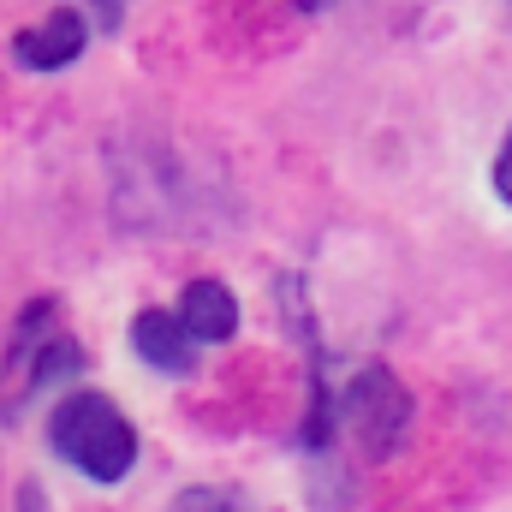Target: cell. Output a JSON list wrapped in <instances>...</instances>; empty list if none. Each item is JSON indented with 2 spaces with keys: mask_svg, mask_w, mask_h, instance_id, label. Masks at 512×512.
Masks as SVG:
<instances>
[{
  "mask_svg": "<svg viewBox=\"0 0 512 512\" xmlns=\"http://www.w3.org/2000/svg\"><path fill=\"white\" fill-rule=\"evenodd\" d=\"M84 48H90L84 12H48L36 30H18V36H12V60L30 66V72H60V66H72Z\"/></svg>",
  "mask_w": 512,
  "mask_h": 512,
  "instance_id": "3",
  "label": "cell"
},
{
  "mask_svg": "<svg viewBox=\"0 0 512 512\" xmlns=\"http://www.w3.org/2000/svg\"><path fill=\"white\" fill-rule=\"evenodd\" d=\"M495 191H501V203L512 209V131H507V143H501V155H495Z\"/></svg>",
  "mask_w": 512,
  "mask_h": 512,
  "instance_id": "7",
  "label": "cell"
},
{
  "mask_svg": "<svg viewBox=\"0 0 512 512\" xmlns=\"http://www.w3.org/2000/svg\"><path fill=\"white\" fill-rule=\"evenodd\" d=\"M191 346H197V340H191V328H185L173 310H143V316L131 322V352H137L143 364L167 370V376H185V370L197 364Z\"/></svg>",
  "mask_w": 512,
  "mask_h": 512,
  "instance_id": "4",
  "label": "cell"
},
{
  "mask_svg": "<svg viewBox=\"0 0 512 512\" xmlns=\"http://www.w3.org/2000/svg\"><path fill=\"white\" fill-rule=\"evenodd\" d=\"M48 441L90 483H120L137 465V429L108 393H66L48 417Z\"/></svg>",
  "mask_w": 512,
  "mask_h": 512,
  "instance_id": "1",
  "label": "cell"
},
{
  "mask_svg": "<svg viewBox=\"0 0 512 512\" xmlns=\"http://www.w3.org/2000/svg\"><path fill=\"white\" fill-rule=\"evenodd\" d=\"M102 24H120V0H102Z\"/></svg>",
  "mask_w": 512,
  "mask_h": 512,
  "instance_id": "9",
  "label": "cell"
},
{
  "mask_svg": "<svg viewBox=\"0 0 512 512\" xmlns=\"http://www.w3.org/2000/svg\"><path fill=\"white\" fill-rule=\"evenodd\" d=\"M173 512H251V507L239 495H227V489H185L173 501Z\"/></svg>",
  "mask_w": 512,
  "mask_h": 512,
  "instance_id": "6",
  "label": "cell"
},
{
  "mask_svg": "<svg viewBox=\"0 0 512 512\" xmlns=\"http://www.w3.org/2000/svg\"><path fill=\"white\" fill-rule=\"evenodd\" d=\"M346 417H352V429H358L376 453H387V447L399 441L405 417H411V399H405V387L393 382L387 370H364V376L352 382V393H346Z\"/></svg>",
  "mask_w": 512,
  "mask_h": 512,
  "instance_id": "2",
  "label": "cell"
},
{
  "mask_svg": "<svg viewBox=\"0 0 512 512\" xmlns=\"http://www.w3.org/2000/svg\"><path fill=\"white\" fill-rule=\"evenodd\" d=\"M179 322L191 328V340L221 346V340L239 334V298H233L221 280H191V286L179 292Z\"/></svg>",
  "mask_w": 512,
  "mask_h": 512,
  "instance_id": "5",
  "label": "cell"
},
{
  "mask_svg": "<svg viewBox=\"0 0 512 512\" xmlns=\"http://www.w3.org/2000/svg\"><path fill=\"white\" fill-rule=\"evenodd\" d=\"M18 512H48V501H42V489H36V483H24V489H18Z\"/></svg>",
  "mask_w": 512,
  "mask_h": 512,
  "instance_id": "8",
  "label": "cell"
},
{
  "mask_svg": "<svg viewBox=\"0 0 512 512\" xmlns=\"http://www.w3.org/2000/svg\"><path fill=\"white\" fill-rule=\"evenodd\" d=\"M298 6H304V12H316V6H322V0H298Z\"/></svg>",
  "mask_w": 512,
  "mask_h": 512,
  "instance_id": "10",
  "label": "cell"
}]
</instances>
